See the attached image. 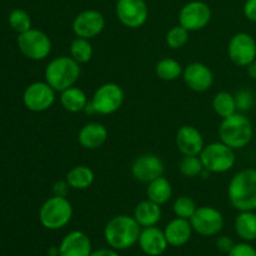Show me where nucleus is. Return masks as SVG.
<instances>
[{"instance_id": "f257e3e1", "label": "nucleus", "mask_w": 256, "mask_h": 256, "mask_svg": "<svg viewBox=\"0 0 256 256\" xmlns=\"http://www.w3.org/2000/svg\"><path fill=\"white\" fill-rule=\"evenodd\" d=\"M228 198L238 212H256V169L238 172L228 185Z\"/></svg>"}, {"instance_id": "f03ea898", "label": "nucleus", "mask_w": 256, "mask_h": 256, "mask_svg": "<svg viewBox=\"0 0 256 256\" xmlns=\"http://www.w3.org/2000/svg\"><path fill=\"white\" fill-rule=\"evenodd\" d=\"M142 226L134 216L116 215L105 225L104 238L106 244L114 250H126L138 242Z\"/></svg>"}, {"instance_id": "7ed1b4c3", "label": "nucleus", "mask_w": 256, "mask_h": 256, "mask_svg": "<svg viewBox=\"0 0 256 256\" xmlns=\"http://www.w3.org/2000/svg\"><path fill=\"white\" fill-rule=\"evenodd\" d=\"M254 136V128L252 122L244 112L235 114L222 119L219 126L220 142L234 150L244 149L250 144Z\"/></svg>"}, {"instance_id": "20e7f679", "label": "nucleus", "mask_w": 256, "mask_h": 256, "mask_svg": "<svg viewBox=\"0 0 256 256\" xmlns=\"http://www.w3.org/2000/svg\"><path fill=\"white\" fill-rule=\"evenodd\" d=\"M82 69L79 62H75L72 56L54 58L50 60L44 72V79L55 92H62V90L72 88L79 80Z\"/></svg>"}, {"instance_id": "39448f33", "label": "nucleus", "mask_w": 256, "mask_h": 256, "mask_svg": "<svg viewBox=\"0 0 256 256\" xmlns=\"http://www.w3.org/2000/svg\"><path fill=\"white\" fill-rule=\"evenodd\" d=\"M72 214V205L66 198L52 195L40 208L39 222L45 229L59 230L69 224Z\"/></svg>"}, {"instance_id": "423d86ee", "label": "nucleus", "mask_w": 256, "mask_h": 256, "mask_svg": "<svg viewBox=\"0 0 256 256\" xmlns=\"http://www.w3.org/2000/svg\"><path fill=\"white\" fill-rule=\"evenodd\" d=\"M199 156L204 169L212 174H224L229 172L234 168L236 162L235 150L222 142L205 145Z\"/></svg>"}, {"instance_id": "0eeeda50", "label": "nucleus", "mask_w": 256, "mask_h": 256, "mask_svg": "<svg viewBox=\"0 0 256 256\" xmlns=\"http://www.w3.org/2000/svg\"><path fill=\"white\" fill-rule=\"evenodd\" d=\"M18 48L25 58L40 62L46 59L52 52V40L46 32L32 28L28 32L19 34Z\"/></svg>"}, {"instance_id": "6e6552de", "label": "nucleus", "mask_w": 256, "mask_h": 256, "mask_svg": "<svg viewBox=\"0 0 256 256\" xmlns=\"http://www.w3.org/2000/svg\"><path fill=\"white\" fill-rule=\"evenodd\" d=\"M124 98V90L119 84L105 82L95 90L90 105L96 114L112 115L122 108Z\"/></svg>"}, {"instance_id": "1a4fd4ad", "label": "nucleus", "mask_w": 256, "mask_h": 256, "mask_svg": "<svg viewBox=\"0 0 256 256\" xmlns=\"http://www.w3.org/2000/svg\"><path fill=\"white\" fill-rule=\"evenodd\" d=\"M115 14L124 26L139 29L148 22L149 8L145 0H118Z\"/></svg>"}, {"instance_id": "9d476101", "label": "nucleus", "mask_w": 256, "mask_h": 256, "mask_svg": "<svg viewBox=\"0 0 256 256\" xmlns=\"http://www.w3.org/2000/svg\"><path fill=\"white\" fill-rule=\"evenodd\" d=\"M55 90L46 82H35L28 85L22 94V102L30 112H42L55 102Z\"/></svg>"}, {"instance_id": "9b49d317", "label": "nucleus", "mask_w": 256, "mask_h": 256, "mask_svg": "<svg viewBox=\"0 0 256 256\" xmlns=\"http://www.w3.org/2000/svg\"><path fill=\"white\" fill-rule=\"evenodd\" d=\"M179 24L188 32H198L209 25L212 20V9L200 0L186 2L179 12Z\"/></svg>"}, {"instance_id": "f8f14e48", "label": "nucleus", "mask_w": 256, "mask_h": 256, "mask_svg": "<svg viewBox=\"0 0 256 256\" xmlns=\"http://www.w3.org/2000/svg\"><path fill=\"white\" fill-rule=\"evenodd\" d=\"M192 230L202 236H215L224 228V216L214 206H200L190 219Z\"/></svg>"}, {"instance_id": "ddd939ff", "label": "nucleus", "mask_w": 256, "mask_h": 256, "mask_svg": "<svg viewBox=\"0 0 256 256\" xmlns=\"http://www.w3.org/2000/svg\"><path fill=\"white\" fill-rule=\"evenodd\" d=\"M228 55L235 65L246 68L256 60V40L248 32H236L228 44Z\"/></svg>"}, {"instance_id": "4468645a", "label": "nucleus", "mask_w": 256, "mask_h": 256, "mask_svg": "<svg viewBox=\"0 0 256 256\" xmlns=\"http://www.w3.org/2000/svg\"><path fill=\"white\" fill-rule=\"evenodd\" d=\"M72 28L76 36L90 40L102 34L105 29V18L99 10H82L74 18Z\"/></svg>"}, {"instance_id": "2eb2a0df", "label": "nucleus", "mask_w": 256, "mask_h": 256, "mask_svg": "<svg viewBox=\"0 0 256 256\" xmlns=\"http://www.w3.org/2000/svg\"><path fill=\"white\" fill-rule=\"evenodd\" d=\"M164 162L155 154H142L134 160L132 165V175L135 180L149 184L152 180L162 176Z\"/></svg>"}, {"instance_id": "dca6fc26", "label": "nucleus", "mask_w": 256, "mask_h": 256, "mask_svg": "<svg viewBox=\"0 0 256 256\" xmlns=\"http://www.w3.org/2000/svg\"><path fill=\"white\" fill-rule=\"evenodd\" d=\"M182 80L190 90L195 92H208L214 82V74L202 62H190L182 70Z\"/></svg>"}, {"instance_id": "f3484780", "label": "nucleus", "mask_w": 256, "mask_h": 256, "mask_svg": "<svg viewBox=\"0 0 256 256\" xmlns=\"http://www.w3.org/2000/svg\"><path fill=\"white\" fill-rule=\"evenodd\" d=\"M138 244H139L142 252L148 256L162 255L169 246L164 230L156 226L142 228Z\"/></svg>"}, {"instance_id": "a211bd4d", "label": "nucleus", "mask_w": 256, "mask_h": 256, "mask_svg": "<svg viewBox=\"0 0 256 256\" xmlns=\"http://www.w3.org/2000/svg\"><path fill=\"white\" fill-rule=\"evenodd\" d=\"M176 146L182 155H200L205 142L202 132L192 125H182L175 136Z\"/></svg>"}, {"instance_id": "6ab92c4d", "label": "nucleus", "mask_w": 256, "mask_h": 256, "mask_svg": "<svg viewBox=\"0 0 256 256\" xmlns=\"http://www.w3.org/2000/svg\"><path fill=\"white\" fill-rule=\"evenodd\" d=\"M92 252V240L79 230L65 235L59 245V256H90Z\"/></svg>"}, {"instance_id": "aec40b11", "label": "nucleus", "mask_w": 256, "mask_h": 256, "mask_svg": "<svg viewBox=\"0 0 256 256\" xmlns=\"http://www.w3.org/2000/svg\"><path fill=\"white\" fill-rule=\"evenodd\" d=\"M109 138V132L106 126L102 122H88L78 134V142L84 149L86 150H96L102 148L106 142Z\"/></svg>"}, {"instance_id": "412c9836", "label": "nucleus", "mask_w": 256, "mask_h": 256, "mask_svg": "<svg viewBox=\"0 0 256 256\" xmlns=\"http://www.w3.org/2000/svg\"><path fill=\"white\" fill-rule=\"evenodd\" d=\"M192 226L190 220L175 218L165 226L164 234L170 246L180 248L186 245L192 236Z\"/></svg>"}, {"instance_id": "4be33fe9", "label": "nucleus", "mask_w": 256, "mask_h": 256, "mask_svg": "<svg viewBox=\"0 0 256 256\" xmlns=\"http://www.w3.org/2000/svg\"><path fill=\"white\" fill-rule=\"evenodd\" d=\"M162 205L146 199L140 202L134 209V219L142 228L156 226L162 219Z\"/></svg>"}, {"instance_id": "5701e85b", "label": "nucleus", "mask_w": 256, "mask_h": 256, "mask_svg": "<svg viewBox=\"0 0 256 256\" xmlns=\"http://www.w3.org/2000/svg\"><path fill=\"white\" fill-rule=\"evenodd\" d=\"M89 102L84 90L75 85L60 92V104L66 112H72V114L85 112Z\"/></svg>"}, {"instance_id": "b1692460", "label": "nucleus", "mask_w": 256, "mask_h": 256, "mask_svg": "<svg viewBox=\"0 0 256 256\" xmlns=\"http://www.w3.org/2000/svg\"><path fill=\"white\" fill-rule=\"evenodd\" d=\"M235 232L242 242L256 240V212H239L234 222Z\"/></svg>"}, {"instance_id": "393cba45", "label": "nucleus", "mask_w": 256, "mask_h": 256, "mask_svg": "<svg viewBox=\"0 0 256 256\" xmlns=\"http://www.w3.org/2000/svg\"><path fill=\"white\" fill-rule=\"evenodd\" d=\"M95 174L86 165H76L66 174V182L74 190H86L92 185Z\"/></svg>"}, {"instance_id": "a878e982", "label": "nucleus", "mask_w": 256, "mask_h": 256, "mask_svg": "<svg viewBox=\"0 0 256 256\" xmlns=\"http://www.w3.org/2000/svg\"><path fill=\"white\" fill-rule=\"evenodd\" d=\"M146 196L148 199L159 205L166 204L172 196V184H170V182L166 178H158V179L152 180V182L148 184Z\"/></svg>"}, {"instance_id": "bb28decb", "label": "nucleus", "mask_w": 256, "mask_h": 256, "mask_svg": "<svg viewBox=\"0 0 256 256\" xmlns=\"http://www.w3.org/2000/svg\"><path fill=\"white\" fill-rule=\"evenodd\" d=\"M182 70L184 68L182 66V64L172 58H164V59L159 60L155 66V72L159 79L164 80V82H174V80L179 79L182 75Z\"/></svg>"}, {"instance_id": "cd10ccee", "label": "nucleus", "mask_w": 256, "mask_h": 256, "mask_svg": "<svg viewBox=\"0 0 256 256\" xmlns=\"http://www.w3.org/2000/svg\"><path fill=\"white\" fill-rule=\"evenodd\" d=\"M212 109L216 112V115H219L222 119L235 114L238 112L235 96L232 92H218L212 99Z\"/></svg>"}, {"instance_id": "c85d7f7f", "label": "nucleus", "mask_w": 256, "mask_h": 256, "mask_svg": "<svg viewBox=\"0 0 256 256\" xmlns=\"http://www.w3.org/2000/svg\"><path fill=\"white\" fill-rule=\"evenodd\" d=\"M94 50L89 39L76 36L70 44V56L79 64H86L92 60Z\"/></svg>"}, {"instance_id": "c756f323", "label": "nucleus", "mask_w": 256, "mask_h": 256, "mask_svg": "<svg viewBox=\"0 0 256 256\" xmlns=\"http://www.w3.org/2000/svg\"><path fill=\"white\" fill-rule=\"evenodd\" d=\"M8 22H9L10 28L18 34H22V32H28L32 28V18H30L29 12L22 9L12 10L9 16H8Z\"/></svg>"}, {"instance_id": "7c9ffc66", "label": "nucleus", "mask_w": 256, "mask_h": 256, "mask_svg": "<svg viewBox=\"0 0 256 256\" xmlns=\"http://www.w3.org/2000/svg\"><path fill=\"white\" fill-rule=\"evenodd\" d=\"M179 172L186 178H196L204 172L199 155H184L179 162Z\"/></svg>"}, {"instance_id": "2f4dec72", "label": "nucleus", "mask_w": 256, "mask_h": 256, "mask_svg": "<svg viewBox=\"0 0 256 256\" xmlns=\"http://www.w3.org/2000/svg\"><path fill=\"white\" fill-rule=\"evenodd\" d=\"M189 32H188L180 24L172 26L166 32V36H165V42H166L168 46L174 50L184 48L188 44V42H189Z\"/></svg>"}, {"instance_id": "473e14b6", "label": "nucleus", "mask_w": 256, "mask_h": 256, "mask_svg": "<svg viewBox=\"0 0 256 256\" xmlns=\"http://www.w3.org/2000/svg\"><path fill=\"white\" fill-rule=\"evenodd\" d=\"M198 206L196 202L192 199L190 196H179L174 202L172 205V210L176 218H182V219L190 220L194 212H196Z\"/></svg>"}, {"instance_id": "72a5a7b5", "label": "nucleus", "mask_w": 256, "mask_h": 256, "mask_svg": "<svg viewBox=\"0 0 256 256\" xmlns=\"http://www.w3.org/2000/svg\"><path fill=\"white\" fill-rule=\"evenodd\" d=\"M235 102H236V108L239 112H248L254 105V94L246 89H242L234 95Z\"/></svg>"}, {"instance_id": "f704fd0d", "label": "nucleus", "mask_w": 256, "mask_h": 256, "mask_svg": "<svg viewBox=\"0 0 256 256\" xmlns=\"http://www.w3.org/2000/svg\"><path fill=\"white\" fill-rule=\"evenodd\" d=\"M228 256H256V249L248 242H239L232 246Z\"/></svg>"}, {"instance_id": "c9c22d12", "label": "nucleus", "mask_w": 256, "mask_h": 256, "mask_svg": "<svg viewBox=\"0 0 256 256\" xmlns=\"http://www.w3.org/2000/svg\"><path fill=\"white\" fill-rule=\"evenodd\" d=\"M69 189H72V188L68 184L66 180H59V182H56L52 185V195L66 198Z\"/></svg>"}, {"instance_id": "e433bc0d", "label": "nucleus", "mask_w": 256, "mask_h": 256, "mask_svg": "<svg viewBox=\"0 0 256 256\" xmlns=\"http://www.w3.org/2000/svg\"><path fill=\"white\" fill-rule=\"evenodd\" d=\"M245 18L250 22H256V0H246L242 8Z\"/></svg>"}, {"instance_id": "4c0bfd02", "label": "nucleus", "mask_w": 256, "mask_h": 256, "mask_svg": "<svg viewBox=\"0 0 256 256\" xmlns=\"http://www.w3.org/2000/svg\"><path fill=\"white\" fill-rule=\"evenodd\" d=\"M234 242H232V238L229 236H219L216 240V248L222 252H229L230 250L234 246Z\"/></svg>"}, {"instance_id": "58836bf2", "label": "nucleus", "mask_w": 256, "mask_h": 256, "mask_svg": "<svg viewBox=\"0 0 256 256\" xmlns=\"http://www.w3.org/2000/svg\"><path fill=\"white\" fill-rule=\"evenodd\" d=\"M90 256H120L119 252H118V250H114V249H99V250H95V252H92Z\"/></svg>"}, {"instance_id": "ea45409f", "label": "nucleus", "mask_w": 256, "mask_h": 256, "mask_svg": "<svg viewBox=\"0 0 256 256\" xmlns=\"http://www.w3.org/2000/svg\"><path fill=\"white\" fill-rule=\"evenodd\" d=\"M246 72H248V76H249L250 79L256 80V60H254V62H250V64L248 65Z\"/></svg>"}]
</instances>
